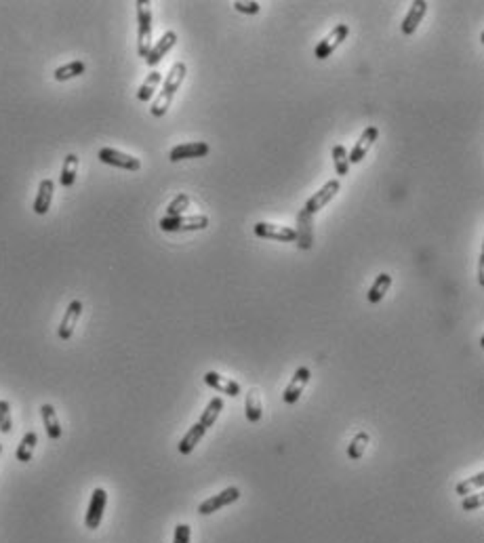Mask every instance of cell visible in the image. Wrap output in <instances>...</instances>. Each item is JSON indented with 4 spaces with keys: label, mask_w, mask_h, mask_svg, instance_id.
Wrapping results in <instances>:
<instances>
[{
    "label": "cell",
    "mask_w": 484,
    "mask_h": 543,
    "mask_svg": "<svg viewBox=\"0 0 484 543\" xmlns=\"http://www.w3.org/2000/svg\"><path fill=\"white\" fill-rule=\"evenodd\" d=\"M186 72H188V67H186L184 61L173 63V67L168 70V74H166V78H164V82H162V91L158 93V97L154 99V104H152V108H150L152 116L162 118V116L168 112L173 97H175V93H177V91L182 89V85H184Z\"/></svg>",
    "instance_id": "6da1fadb"
},
{
    "label": "cell",
    "mask_w": 484,
    "mask_h": 543,
    "mask_svg": "<svg viewBox=\"0 0 484 543\" xmlns=\"http://www.w3.org/2000/svg\"><path fill=\"white\" fill-rule=\"evenodd\" d=\"M137 53L148 57L152 49V5L148 0H137Z\"/></svg>",
    "instance_id": "7a4b0ae2"
},
{
    "label": "cell",
    "mask_w": 484,
    "mask_h": 543,
    "mask_svg": "<svg viewBox=\"0 0 484 543\" xmlns=\"http://www.w3.org/2000/svg\"><path fill=\"white\" fill-rule=\"evenodd\" d=\"M206 228H209V217L206 215H179L160 219L162 232H200Z\"/></svg>",
    "instance_id": "3957f363"
},
{
    "label": "cell",
    "mask_w": 484,
    "mask_h": 543,
    "mask_svg": "<svg viewBox=\"0 0 484 543\" xmlns=\"http://www.w3.org/2000/svg\"><path fill=\"white\" fill-rule=\"evenodd\" d=\"M238 499H240V489H238V487H228V489H223L221 493H217V495H213V497H209V499H204V501L198 505V514H200V516H211V514L223 510V507L232 505V503L238 501Z\"/></svg>",
    "instance_id": "277c9868"
},
{
    "label": "cell",
    "mask_w": 484,
    "mask_h": 543,
    "mask_svg": "<svg viewBox=\"0 0 484 543\" xmlns=\"http://www.w3.org/2000/svg\"><path fill=\"white\" fill-rule=\"evenodd\" d=\"M348 34H350V25L348 23H339L335 30H331V34H327V36L318 43L316 51H314L316 59L331 57L343 45V41H348Z\"/></svg>",
    "instance_id": "5b68a950"
},
{
    "label": "cell",
    "mask_w": 484,
    "mask_h": 543,
    "mask_svg": "<svg viewBox=\"0 0 484 543\" xmlns=\"http://www.w3.org/2000/svg\"><path fill=\"white\" fill-rule=\"evenodd\" d=\"M106 505H108V493L106 489H95L93 495H91V501H89V510L85 514V527L89 531H95L99 529L101 520H103V512H106Z\"/></svg>",
    "instance_id": "8992f818"
},
{
    "label": "cell",
    "mask_w": 484,
    "mask_h": 543,
    "mask_svg": "<svg viewBox=\"0 0 484 543\" xmlns=\"http://www.w3.org/2000/svg\"><path fill=\"white\" fill-rule=\"evenodd\" d=\"M341 190V181L339 179H329L318 192H314V196L309 198L307 202H305V207H303V211H307L309 215H316L320 209H324L329 202L337 196V192Z\"/></svg>",
    "instance_id": "52a82bcc"
},
{
    "label": "cell",
    "mask_w": 484,
    "mask_h": 543,
    "mask_svg": "<svg viewBox=\"0 0 484 543\" xmlns=\"http://www.w3.org/2000/svg\"><path fill=\"white\" fill-rule=\"evenodd\" d=\"M97 158L103 164L118 166V168H124V171H140V168H142V160L140 158H135L131 154H124L120 150H114V148H101Z\"/></svg>",
    "instance_id": "ba28073f"
},
{
    "label": "cell",
    "mask_w": 484,
    "mask_h": 543,
    "mask_svg": "<svg viewBox=\"0 0 484 543\" xmlns=\"http://www.w3.org/2000/svg\"><path fill=\"white\" fill-rule=\"evenodd\" d=\"M295 230V241L301 249H312L314 247V217L309 215L307 211H299L297 213V228Z\"/></svg>",
    "instance_id": "9c48e42d"
},
{
    "label": "cell",
    "mask_w": 484,
    "mask_h": 543,
    "mask_svg": "<svg viewBox=\"0 0 484 543\" xmlns=\"http://www.w3.org/2000/svg\"><path fill=\"white\" fill-rule=\"evenodd\" d=\"M255 236H259V239H270V241H280V243H293L295 230L289 225L259 221V223H255Z\"/></svg>",
    "instance_id": "30bf717a"
},
{
    "label": "cell",
    "mask_w": 484,
    "mask_h": 543,
    "mask_svg": "<svg viewBox=\"0 0 484 543\" xmlns=\"http://www.w3.org/2000/svg\"><path fill=\"white\" fill-rule=\"evenodd\" d=\"M80 316H82V301L74 299L70 305H67V310H65V314H63V318H61V324H59V329H57L59 339L67 342V339H70V337L74 335Z\"/></svg>",
    "instance_id": "8fae6325"
},
{
    "label": "cell",
    "mask_w": 484,
    "mask_h": 543,
    "mask_svg": "<svg viewBox=\"0 0 484 543\" xmlns=\"http://www.w3.org/2000/svg\"><path fill=\"white\" fill-rule=\"evenodd\" d=\"M309 377H312V373H309V368H307V366H299V368L295 370V375H293L291 384H289V386L285 388V392H283V400H285L287 404H295V402L301 398L305 386L309 384Z\"/></svg>",
    "instance_id": "7c38bea8"
},
{
    "label": "cell",
    "mask_w": 484,
    "mask_h": 543,
    "mask_svg": "<svg viewBox=\"0 0 484 543\" xmlns=\"http://www.w3.org/2000/svg\"><path fill=\"white\" fill-rule=\"evenodd\" d=\"M204 384L209 386V388H213V390H217L219 394L230 396V398H236V396L242 394V388H240L238 381H234L230 377H223V375H219V373H215V370H206L204 373Z\"/></svg>",
    "instance_id": "4fadbf2b"
},
{
    "label": "cell",
    "mask_w": 484,
    "mask_h": 543,
    "mask_svg": "<svg viewBox=\"0 0 484 543\" xmlns=\"http://www.w3.org/2000/svg\"><path fill=\"white\" fill-rule=\"evenodd\" d=\"M211 152V146L204 142H190V144H182L175 146L170 150L168 158L170 162H179V160H190V158H202Z\"/></svg>",
    "instance_id": "5bb4252c"
},
{
    "label": "cell",
    "mask_w": 484,
    "mask_h": 543,
    "mask_svg": "<svg viewBox=\"0 0 484 543\" xmlns=\"http://www.w3.org/2000/svg\"><path fill=\"white\" fill-rule=\"evenodd\" d=\"M177 45V34L173 32V30H168V32H164L162 36H160V41L156 43V45H152V49H150V53H148V57H146V63L150 65V67H156L162 59H164V55Z\"/></svg>",
    "instance_id": "9a60e30c"
},
{
    "label": "cell",
    "mask_w": 484,
    "mask_h": 543,
    "mask_svg": "<svg viewBox=\"0 0 484 543\" xmlns=\"http://www.w3.org/2000/svg\"><path fill=\"white\" fill-rule=\"evenodd\" d=\"M377 137H379V129L377 126H368V129H364L362 131V135L358 137V142H356V146H354V150L350 152V164H358V162H362L364 160V156L368 154V150L373 148V144L377 142Z\"/></svg>",
    "instance_id": "2e32d148"
},
{
    "label": "cell",
    "mask_w": 484,
    "mask_h": 543,
    "mask_svg": "<svg viewBox=\"0 0 484 543\" xmlns=\"http://www.w3.org/2000/svg\"><path fill=\"white\" fill-rule=\"evenodd\" d=\"M426 13H428V3H426V0H412L406 17L402 19V34H404V36H410V34H415V30H417L419 23L424 21Z\"/></svg>",
    "instance_id": "e0dca14e"
},
{
    "label": "cell",
    "mask_w": 484,
    "mask_h": 543,
    "mask_svg": "<svg viewBox=\"0 0 484 543\" xmlns=\"http://www.w3.org/2000/svg\"><path fill=\"white\" fill-rule=\"evenodd\" d=\"M53 194H55V184L53 179H43L38 184V192H36V198H34V213L36 215H47L49 209H51V202H53Z\"/></svg>",
    "instance_id": "ac0fdd59"
},
{
    "label": "cell",
    "mask_w": 484,
    "mask_h": 543,
    "mask_svg": "<svg viewBox=\"0 0 484 543\" xmlns=\"http://www.w3.org/2000/svg\"><path fill=\"white\" fill-rule=\"evenodd\" d=\"M206 434V428L198 421V423H194L188 432H186V436L179 440V445H177V451L182 453V455H190L194 449H196V445L200 443L202 440V436Z\"/></svg>",
    "instance_id": "d6986e66"
},
{
    "label": "cell",
    "mask_w": 484,
    "mask_h": 543,
    "mask_svg": "<svg viewBox=\"0 0 484 543\" xmlns=\"http://www.w3.org/2000/svg\"><path fill=\"white\" fill-rule=\"evenodd\" d=\"M41 417H43V423H45V430L49 434L51 440H59L61 438V423L57 419V411L53 404H43L41 406Z\"/></svg>",
    "instance_id": "ffe728a7"
},
{
    "label": "cell",
    "mask_w": 484,
    "mask_h": 543,
    "mask_svg": "<svg viewBox=\"0 0 484 543\" xmlns=\"http://www.w3.org/2000/svg\"><path fill=\"white\" fill-rule=\"evenodd\" d=\"M78 156L76 154H67L65 160H63V166H61V177H59V184L63 188H72L74 181H76V175H78Z\"/></svg>",
    "instance_id": "44dd1931"
},
{
    "label": "cell",
    "mask_w": 484,
    "mask_h": 543,
    "mask_svg": "<svg viewBox=\"0 0 484 543\" xmlns=\"http://www.w3.org/2000/svg\"><path fill=\"white\" fill-rule=\"evenodd\" d=\"M390 287H392V276L390 274H379L377 278H375V282H373V287L368 289V293H366V299H368V303H379L382 301L384 297H386V293L390 291Z\"/></svg>",
    "instance_id": "7402d4cb"
},
{
    "label": "cell",
    "mask_w": 484,
    "mask_h": 543,
    "mask_svg": "<svg viewBox=\"0 0 484 543\" xmlns=\"http://www.w3.org/2000/svg\"><path fill=\"white\" fill-rule=\"evenodd\" d=\"M85 70H87L85 61H78L76 59V61H70V63H65V65H59L57 70L53 72V78L57 82H65V80H72V78L85 74Z\"/></svg>",
    "instance_id": "603a6c76"
},
{
    "label": "cell",
    "mask_w": 484,
    "mask_h": 543,
    "mask_svg": "<svg viewBox=\"0 0 484 543\" xmlns=\"http://www.w3.org/2000/svg\"><path fill=\"white\" fill-rule=\"evenodd\" d=\"M36 445H38V434L36 432H28L21 438V443H19V447L15 451L17 461H21V463L32 461V455H34V449H36Z\"/></svg>",
    "instance_id": "cb8c5ba5"
},
{
    "label": "cell",
    "mask_w": 484,
    "mask_h": 543,
    "mask_svg": "<svg viewBox=\"0 0 484 543\" xmlns=\"http://www.w3.org/2000/svg\"><path fill=\"white\" fill-rule=\"evenodd\" d=\"M223 406H226V402H223V398H221V396H215L213 400H209V404H206V409L202 411L200 423H202L206 430L213 428V425H215V421H217V417H219V413L223 411Z\"/></svg>",
    "instance_id": "d4e9b609"
},
{
    "label": "cell",
    "mask_w": 484,
    "mask_h": 543,
    "mask_svg": "<svg viewBox=\"0 0 484 543\" xmlns=\"http://www.w3.org/2000/svg\"><path fill=\"white\" fill-rule=\"evenodd\" d=\"M245 415L251 423H257L263 415V406H261V398L257 390H249L247 392V400H245Z\"/></svg>",
    "instance_id": "484cf974"
},
{
    "label": "cell",
    "mask_w": 484,
    "mask_h": 543,
    "mask_svg": "<svg viewBox=\"0 0 484 543\" xmlns=\"http://www.w3.org/2000/svg\"><path fill=\"white\" fill-rule=\"evenodd\" d=\"M160 80H162V74H160L158 70L150 72L148 78L144 80V85L140 87V91H137V99H140V101H150V99L154 97L156 89H158Z\"/></svg>",
    "instance_id": "4316f807"
},
{
    "label": "cell",
    "mask_w": 484,
    "mask_h": 543,
    "mask_svg": "<svg viewBox=\"0 0 484 543\" xmlns=\"http://www.w3.org/2000/svg\"><path fill=\"white\" fill-rule=\"evenodd\" d=\"M482 487H484V472H478V474H474L472 478H465V480L457 483L455 493L461 495V497H468L472 493H478Z\"/></svg>",
    "instance_id": "83f0119b"
},
{
    "label": "cell",
    "mask_w": 484,
    "mask_h": 543,
    "mask_svg": "<svg viewBox=\"0 0 484 543\" xmlns=\"http://www.w3.org/2000/svg\"><path fill=\"white\" fill-rule=\"evenodd\" d=\"M368 434L366 432H358L354 438H352V443L348 445V457L352 459V461H358L362 455H364V451H366V447H368Z\"/></svg>",
    "instance_id": "f1b7e54d"
},
{
    "label": "cell",
    "mask_w": 484,
    "mask_h": 543,
    "mask_svg": "<svg viewBox=\"0 0 484 543\" xmlns=\"http://www.w3.org/2000/svg\"><path fill=\"white\" fill-rule=\"evenodd\" d=\"M192 205V198L188 194H177L168 202L166 207V217H179V215H186V211L190 209Z\"/></svg>",
    "instance_id": "f546056e"
},
{
    "label": "cell",
    "mask_w": 484,
    "mask_h": 543,
    "mask_svg": "<svg viewBox=\"0 0 484 543\" xmlns=\"http://www.w3.org/2000/svg\"><path fill=\"white\" fill-rule=\"evenodd\" d=\"M333 162H335V171L339 177H345L350 173V158H348V150L343 146H335L333 148Z\"/></svg>",
    "instance_id": "4dcf8cb0"
},
{
    "label": "cell",
    "mask_w": 484,
    "mask_h": 543,
    "mask_svg": "<svg viewBox=\"0 0 484 543\" xmlns=\"http://www.w3.org/2000/svg\"><path fill=\"white\" fill-rule=\"evenodd\" d=\"M13 430V417H11V404L7 400H0V432L11 434Z\"/></svg>",
    "instance_id": "1f68e13d"
},
{
    "label": "cell",
    "mask_w": 484,
    "mask_h": 543,
    "mask_svg": "<svg viewBox=\"0 0 484 543\" xmlns=\"http://www.w3.org/2000/svg\"><path fill=\"white\" fill-rule=\"evenodd\" d=\"M192 539V529L190 524H177L175 527V535H173V543H190Z\"/></svg>",
    "instance_id": "d6a6232c"
},
{
    "label": "cell",
    "mask_w": 484,
    "mask_h": 543,
    "mask_svg": "<svg viewBox=\"0 0 484 543\" xmlns=\"http://www.w3.org/2000/svg\"><path fill=\"white\" fill-rule=\"evenodd\" d=\"M461 507H463L465 512H474V510H478V507H482V495H478V493H472V495L463 497V501H461Z\"/></svg>",
    "instance_id": "836d02e7"
},
{
    "label": "cell",
    "mask_w": 484,
    "mask_h": 543,
    "mask_svg": "<svg viewBox=\"0 0 484 543\" xmlns=\"http://www.w3.org/2000/svg\"><path fill=\"white\" fill-rule=\"evenodd\" d=\"M234 9L238 11V13H245V15H257L259 11H261V5L259 3H234Z\"/></svg>",
    "instance_id": "e575fe53"
},
{
    "label": "cell",
    "mask_w": 484,
    "mask_h": 543,
    "mask_svg": "<svg viewBox=\"0 0 484 543\" xmlns=\"http://www.w3.org/2000/svg\"><path fill=\"white\" fill-rule=\"evenodd\" d=\"M0 453H3V445H0Z\"/></svg>",
    "instance_id": "d590c367"
}]
</instances>
